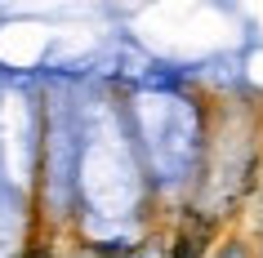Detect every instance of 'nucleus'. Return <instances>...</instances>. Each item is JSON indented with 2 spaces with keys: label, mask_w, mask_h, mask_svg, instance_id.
<instances>
[{
  "label": "nucleus",
  "mask_w": 263,
  "mask_h": 258,
  "mask_svg": "<svg viewBox=\"0 0 263 258\" xmlns=\"http://www.w3.org/2000/svg\"><path fill=\"white\" fill-rule=\"evenodd\" d=\"M196 245H201V236H179V245H174V258H196Z\"/></svg>",
  "instance_id": "obj_1"
},
{
  "label": "nucleus",
  "mask_w": 263,
  "mask_h": 258,
  "mask_svg": "<svg viewBox=\"0 0 263 258\" xmlns=\"http://www.w3.org/2000/svg\"><path fill=\"white\" fill-rule=\"evenodd\" d=\"M31 258H49V254H41V249H36V254H31Z\"/></svg>",
  "instance_id": "obj_2"
}]
</instances>
